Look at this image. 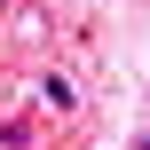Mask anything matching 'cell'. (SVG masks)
Returning <instances> with one entry per match:
<instances>
[{"label": "cell", "mask_w": 150, "mask_h": 150, "mask_svg": "<svg viewBox=\"0 0 150 150\" xmlns=\"http://www.w3.org/2000/svg\"><path fill=\"white\" fill-rule=\"evenodd\" d=\"M40 103L47 111H71V79H40Z\"/></svg>", "instance_id": "6da1fadb"}]
</instances>
